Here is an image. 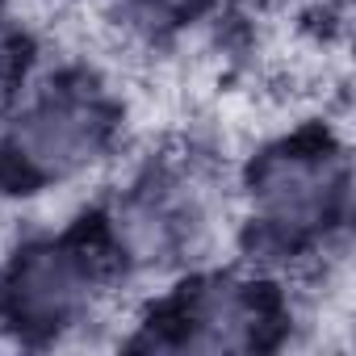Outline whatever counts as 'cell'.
I'll return each instance as SVG.
<instances>
[{"label":"cell","instance_id":"cell-4","mask_svg":"<svg viewBox=\"0 0 356 356\" xmlns=\"http://www.w3.org/2000/svg\"><path fill=\"white\" fill-rule=\"evenodd\" d=\"M268 323L264 314V298L231 277H214L193 285L181 302H176L168 327L176 331V348H202V352H218V348H252L260 339V327Z\"/></svg>","mask_w":356,"mask_h":356},{"label":"cell","instance_id":"cell-3","mask_svg":"<svg viewBox=\"0 0 356 356\" xmlns=\"http://www.w3.org/2000/svg\"><path fill=\"white\" fill-rule=\"evenodd\" d=\"M101 293V260L80 243H42L30 248L9 281L5 310L26 331H63L92 314Z\"/></svg>","mask_w":356,"mask_h":356},{"label":"cell","instance_id":"cell-2","mask_svg":"<svg viewBox=\"0 0 356 356\" xmlns=\"http://www.w3.org/2000/svg\"><path fill=\"white\" fill-rule=\"evenodd\" d=\"M343 202V159L314 143L268 151L252 172V218L277 243L314 239Z\"/></svg>","mask_w":356,"mask_h":356},{"label":"cell","instance_id":"cell-1","mask_svg":"<svg viewBox=\"0 0 356 356\" xmlns=\"http://www.w3.org/2000/svg\"><path fill=\"white\" fill-rule=\"evenodd\" d=\"M109 109L84 84H59L34 97L9 126L5 155L17 176L34 185H59L84 172L109 143Z\"/></svg>","mask_w":356,"mask_h":356},{"label":"cell","instance_id":"cell-5","mask_svg":"<svg viewBox=\"0 0 356 356\" xmlns=\"http://www.w3.org/2000/svg\"><path fill=\"white\" fill-rule=\"evenodd\" d=\"M134 5L147 17H181V13H189L197 5V0H134Z\"/></svg>","mask_w":356,"mask_h":356}]
</instances>
